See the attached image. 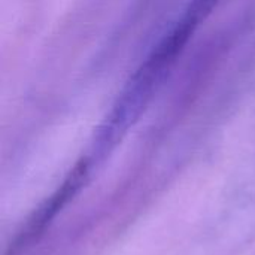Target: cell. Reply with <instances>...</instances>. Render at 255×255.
<instances>
[{"label": "cell", "mask_w": 255, "mask_h": 255, "mask_svg": "<svg viewBox=\"0 0 255 255\" xmlns=\"http://www.w3.org/2000/svg\"><path fill=\"white\" fill-rule=\"evenodd\" d=\"M173 63V60H169V57L154 48L140 67L130 76L112 109L94 133L90 152L85 155L93 169L117 148L127 131L139 121Z\"/></svg>", "instance_id": "obj_1"}, {"label": "cell", "mask_w": 255, "mask_h": 255, "mask_svg": "<svg viewBox=\"0 0 255 255\" xmlns=\"http://www.w3.org/2000/svg\"><path fill=\"white\" fill-rule=\"evenodd\" d=\"M218 1L220 0H191L185 9V13L182 15V19L197 28L199 24L212 13Z\"/></svg>", "instance_id": "obj_3"}, {"label": "cell", "mask_w": 255, "mask_h": 255, "mask_svg": "<svg viewBox=\"0 0 255 255\" xmlns=\"http://www.w3.org/2000/svg\"><path fill=\"white\" fill-rule=\"evenodd\" d=\"M91 170H93V166H91V163L88 161L87 157L81 158L75 164V167L70 170V173L67 175V178L64 179V182L61 184V187L34 212L33 218L25 226V230H22L21 235L18 236V241L15 244V248L24 247L25 244L31 242L37 235L42 233V230L46 227V224H49L51 220L87 184V181L90 179Z\"/></svg>", "instance_id": "obj_2"}]
</instances>
